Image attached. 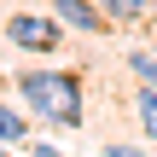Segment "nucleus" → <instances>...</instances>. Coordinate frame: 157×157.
Wrapping results in <instances>:
<instances>
[{
	"label": "nucleus",
	"instance_id": "1",
	"mask_svg": "<svg viewBox=\"0 0 157 157\" xmlns=\"http://www.w3.org/2000/svg\"><path fill=\"white\" fill-rule=\"evenodd\" d=\"M12 93L23 99V111L41 128H82L87 105H82V70H58V64H35L12 76Z\"/></svg>",
	"mask_w": 157,
	"mask_h": 157
},
{
	"label": "nucleus",
	"instance_id": "2",
	"mask_svg": "<svg viewBox=\"0 0 157 157\" xmlns=\"http://www.w3.org/2000/svg\"><path fill=\"white\" fill-rule=\"evenodd\" d=\"M0 29H6V41H12L17 52H58V47H64V23H58L52 12H12Z\"/></svg>",
	"mask_w": 157,
	"mask_h": 157
},
{
	"label": "nucleus",
	"instance_id": "3",
	"mask_svg": "<svg viewBox=\"0 0 157 157\" xmlns=\"http://www.w3.org/2000/svg\"><path fill=\"white\" fill-rule=\"evenodd\" d=\"M47 12H52L64 29H76V35H105V29H117L93 0H47Z\"/></svg>",
	"mask_w": 157,
	"mask_h": 157
},
{
	"label": "nucleus",
	"instance_id": "4",
	"mask_svg": "<svg viewBox=\"0 0 157 157\" xmlns=\"http://www.w3.org/2000/svg\"><path fill=\"white\" fill-rule=\"evenodd\" d=\"M23 140H29V111L0 99V146H23Z\"/></svg>",
	"mask_w": 157,
	"mask_h": 157
},
{
	"label": "nucleus",
	"instance_id": "5",
	"mask_svg": "<svg viewBox=\"0 0 157 157\" xmlns=\"http://www.w3.org/2000/svg\"><path fill=\"white\" fill-rule=\"evenodd\" d=\"M122 64H128V76H134V82L157 87V47H134V52H122Z\"/></svg>",
	"mask_w": 157,
	"mask_h": 157
},
{
	"label": "nucleus",
	"instance_id": "6",
	"mask_svg": "<svg viewBox=\"0 0 157 157\" xmlns=\"http://www.w3.org/2000/svg\"><path fill=\"white\" fill-rule=\"evenodd\" d=\"M93 6H99L111 23H140V17L151 12V0H93Z\"/></svg>",
	"mask_w": 157,
	"mask_h": 157
},
{
	"label": "nucleus",
	"instance_id": "7",
	"mask_svg": "<svg viewBox=\"0 0 157 157\" xmlns=\"http://www.w3.org/2000/svg\"><path fill=\"white\" fill-rule=\"evenodd\" d=\"M134 117H140V134H146V140H157V87H146V82H140V93H134Z\"/></svg>",
	"mask_w": 157,
	"mask_h": 157
},
{
	"label": "nucleus",
	"instance_id": "8",
	"mask_svg": "<svg viewBox=\"0 0 157 157\" xmlns=\"http://www.w3.org/2000/svg\"><path fill=\"white\" fill-rule=\"evenodd\" d=\"M105 157H146V146H128V140H111V146H99Z\"/></svg>",
	"mask_w": 157,
	"mask_h": 157
},
{
	"label": "nucleus",
	"instance_id": "9",
	"mask_svg": "<svg viewBox=\"0 0 157 157\" xmlns=\"http://www.w3.org/2000/svg\"><path fill=\"white\" fill-rule=\"evenodd\" d=\"M23 146H29V157H64L58 146H47V140H23Z\"/></svg>",
	"mask_w": 157,
	"mask_h": 157
},
{
	"label": "nucleus",
	"instance_id": "10",
	"mask_svg": "<svg viewBox=\"0 0 157 157\" xmlns=\"http://www.w3.org/2000/svg\"><path fill=\"white\" fill-rule=\"evenodd\" d=\"M0 157H12V146H0Z\"/></svg>",
	"mask_w": 157,
	"mask_h": 157
}]
</instances>
